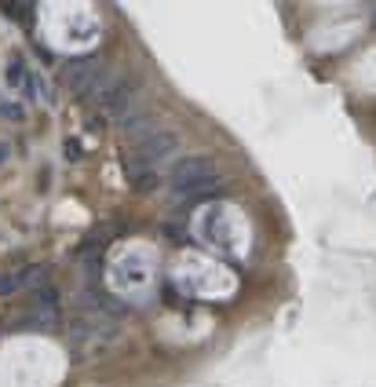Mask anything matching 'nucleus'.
I'll return each instance as SVG.
<instances>
[{
	"label": "nucleus",
	"mask_w": 376,
	"mask_h": 387,
	"mask_svg": "<svg viewBox=\"0 0 376 387\" xmlns=\"http://www.w3.org/2000/svg\"><path fill=\"white\" fill-rule=\"evenodd\" d=\"M205 187H219L216 161L205 153L176 161L172 169V198H205Z\"/></svg>",
	"instance_id": "obj_1"
},
{
	"label": "nucleus",
	"mask_w": 376,
	"mask_h": 387,
	"mask_svg": "<svg viewBox=\"0 0 376 387\" xmlns=\"http://www.w3.org/2000/svg\"><path fill=\"white\" fill-rule=\"evenodd\" d=\"M179 150V135L168 132V128H158L153 135L139 139L132 147V161H128V169H139V172H153L158 164H164L168 158H176Z\"/></svg>",
	"instance_id": "obj_2"
},
{
	"label": "nucleus",
	"mask_w": 376,
	"mask_h": 387,
	"mask_svg": "<svg viewBox=\"0 0 376 387\" xmlns=\"http://www.w3.org/2000/svg\"><path fill=\"white\" fill-rule=\"evenodd\" d=\"M62 81L70 84V92L77 99H95L99 88L106 84V70H102L99 59H73L62 70Z\"/></svg>",
	"instance_id": "obj_3"
},
{
	"label": "nucleus",
	"mask_w": 376,
	"mask_h": 387,
	"mask_svg": "<svg viewBox=\"0 0 376 387\" xmlns=\"http://www.w3.org/2000/svg\"><path fill=\"white\" fill-rule=\"evenodd\" d=\"M135 92H139V84L132 81V77H106V84L99 88V95L92 102H99L102 110L110 113V117H124L128 110H132V102H135Z\"/></svg>",
	"instance_id": "obj_4"
},
{
	"label": "nucleus",
	"mask_w": 376,
	"mask_h": 387,
	"mask_svg": "<svg viewBox=\"0 0 376 387\" xmlns=\"http://www.w3.org/2000/svg\"><path fill=\"white\" fill-rule=\"evenodd\" d=\"M118 128H121V135L132 139V143H139V139H147V135L158 132V128H153V113L150 110H128L124 117L118 121Z\"/></svg>",
	"instance_id": "obj_5"
},
{
	"label": "nucleus",
	"mask_w": 376,
	"mask_h": 387,
	"mask_svg": "<svg viewBox=\"0 0 376 387\" xmlns=\"http://www.w3.org/2000/svg\"><path fill=\"white\" fill-rule=\"evenodd\" d=\"M26 274H30V267L11 270V274H0V296H11V292L26 289Z\"/></svg>",
	"instance_id": "obj_6"
},
{
	"label": "nucleus",
	"mask_w": 376,
	"mask_h": 387,
	"mask_svg": "<svg viewBox=\"0 0 376 387\" xmlns=\"http://www.w3.org/2000/svg\"><path fill=\"white\" fill-rule=\"evenodd\" d=\"M59 321V311H44V307H33V314L26 318V325L30 329H55Z\"/></svg>",
	"instance_id": "obj_7"
},
{
	"label": "nucleus",
	"mask_w": 376,
	"mask_h": 387,
	"mask_svg": "<svg viewBox=\"0 0 376 387\" xmlns=\"http://www.w3.org/2000/svg\"><path fill=\"white\" fill-rule=\"evenodd\" d=\"M0 113H4V117H11V121H19V110L8 106V102H0Z\"/></svg>",
	"instance_id": "obj_8"
},
{
	"label": "nucleus",
	"mask_w": 376,
	"mask_h": 387,
	"mask_svg": "<svg viewBox=\"0 0 376 387\" xmlns=\"http://www.w3.org/2000/svg\"><path fill=\"white\" fill-rule=\"evenodd\" d=\"M8 161V143H0V164Z\"/></svg>",
	"instance_id": "obj_9"
}]
</instances>
